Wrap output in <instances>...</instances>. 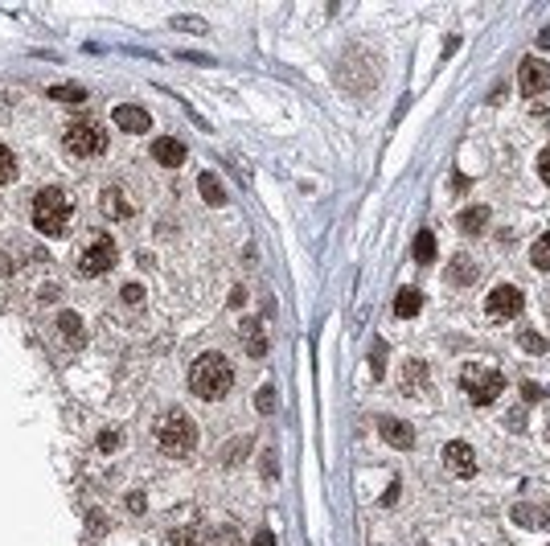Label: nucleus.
Returning <instances> with one entry per match:
<instances>
[{"mask_svg":"<svg viewBox=\"0 0 550 546\" xmlns=\"http://www.w3.org/2000/svg\"><path fill=\"white\" fill-rule=\"evenodd\" d=\"M521 395H526V403H538V398H542V386H534V382H526V386H521Z\"/></svg>","mask_w":550,"mask_h":546,"instance_id":"obj_36","label":"nucleus"},{"mask_svg":"<svg viewBox=\"0 0 550 546\" xmlns=\"http://www.w3.org/2000/svg\"><path fill=\"white\" fill-rule=\"evenodd\" d=\"M230 382H234V370L222 353H201L198 362H193V370H189V386H193V395L205 398V403L226 398Z\"/></svg>","mask_w":550,"mask_h":546,"instance_id":"obj_1","label":"nucleus"},{"mask_svg":"<svg viewBox=\"0 0 550 546\" xmlns=\"http://www.w3.org/2000/svg\"><path fill=\"white\" fill-rule=\"evenodd\" d=\"M378 431H382V440L390 448H399V452H407V448H415V431L407 428L402 419H382L378 423Z\"/></svg>","mask_w":550,"mask_h":546,"instance_id":"obj_12","label":"nucleus"},{"mask_svg":"<svg viewBox=\"0 0 550 546\" xmlns=\"http://www.w3.org/2000/svg\"><path fill=\"white\" fill-rule=\"evenodd\" d=\"M58 329H62V337H66L70 345H83L86 333H83V320H78L74 313H62V316H58Z\"/></svg>","mask_w":550,"mask_h":546,"instance_id":"obj_21","label":"nucleus"},{"mask_svg":"<svg viewBox=\"0 0 550 546\" xmlns=\"http://www.w3.org/2000/svg\"><path fill=\"white\" fill-rule=\"evenodd\" d=\"M111 263H116V243H111V234H91L83 255H78V271H83V275H103V271H111Z\"/></svg>","mask_w":550,"mask_h":546,"instance_id":"obj_6","label":"nucleus"},{"mask_svg":"<svg viewBox=\"0 0 550 546\" xmlns=\"http://www.w3.org/2000/svg\"><path fill=\"white\" fill-rule=\"evenodd\" d=\"M185 156H189V152H185L181 140H173V136H161V140H152V161H156V165L177 168Z\"/></svg>","mask_w":550,"mask_h":546,"instance_id":"obj_11","label":"nucleus"},{"mask_svg":"<svg viewBox=\"0 0 550 546\" xmlns=\"http://www.w3.org/2000/svg\"><path fill=\"white\" fill-rule=\"evenodd\" d=\"M13 177H17V156H13V148L0 144V185H9Z\"/></svg>","mask_w":550,"mask_h":546,"instance_id":"obj_24","label":"nucleus"},{"mask_svg":"<svg viewBox=\"0 0 550 546\" xmlns=\"http://www.w3.org/2000/svg\"><path fill=\"white\" fill-rule=\"evenodd\" d=\"M255 407H259V415H271V411H275V386H263V390H259V398H255Z\"/></svg>","mask_w":550,"mask_h":546,"instance_id":"obj_26","label":"nucleus"},{"mask_svg":"<svg viewBox=\"0 0 550 546\" xmlns=\"http://www.w3.org/2000/svg\"><path fill=\"white\" fill-rule=\"evenodd\" d=\"M521 349H530V353H550V345L538 333H521Z\"/></svg>","mask_w":550,"mask_h":546,"instance_id":"obj_28","label":"nucleus"},{"mask_svg":"<svg viewBox=\"0 0 550 546\" xmlns=\"http://www.w3.org/2000/svg\"><path fill=\"white\" fill-rule=\"evenodd\" d=\"M243 300H247V292H243V288H234V292H230V308H238Z\"/></svg>","mask_w":550,"mask_h":546,"instance_id":"obj_39","label":"nucleus"},{"mask_svg":"<svg viewBox=\"0 0 550 546\" xmlns=\"http://www.w3.org/2000/svg\"><path fill=\"white\" fill-rule=\"evenodd\" d=\"M103 530H107L103 526V513H91V534H103Z\"/></svg>","mask_w":550,"mask_h":546,"instance_id":"obj_38","label":"nucleus"},{"mask_svg":"<svg viewBox=\"0 0 550 546\" xmlns=\"http://www.w3.org/2000/svg\"><path fill=\"white\" fill-rule=\"evenodd\" d=\"M128 510H132V513H140V510H144V497H140V493H132V497H128Z\"/></svg>","mask_w":550,"mask_h":546,"instance_id":"obj_37","label":"nucleus"},{"mask_svg":"<svg viewBox=\"0 0 550 546\" xmlns=\"http://www.w3.org/2000/svg\"><path fill=\"white\" fill-rule=\"evenodd\" d=\"M111 119H116L119 132H148L152 128L148 111H144V107H132V103H119L116 111H111Z\"/></svg>","mask_w":550,"mask_h":546,"instance_id":"obj_10","label":"nucleus"},{"mask_svg":"<svg viewBox=\"0 0 550 546\" xmlns=\"http://www.w3.org/2000/svg\"><path fill=\"white\" fill-rule=\"evenodd\" d=\"M521 308H526V296H521V288H514V283H497L489 292V300H484L489 320H514Z\"/></svg>","mask_w":550,"mask_h":546,"instance_id":"obj_7","label":"nucleus"},{"mask_svg":"<svg viewBox=\"0 0 550 546\" xmlns=\"http://www.w3.org/2000/svg\"><path fill=\"white\" fill-rule=\"evenodd\" d=\"M250 546H275V534H271V530H259V534L250 538Z\"/></svg>","mask_w":550,"mask_h":546,"instance_id":"obj_35","label":"nucleus"},{"mask_svg":"<svg viewBox=\"0 0 550 546\" xmlns=\"http://www.w3.org/2000/svg\"><path fill=\"white\" fill-rule=\"evenodd\" d=\"M275 468H280V464H275V448H267V452H263V477L271 480V477H275Z\"/></svg>","mask_w":550,"mask_h":546,"instance_id":"obj_32","label":"nucleus"},{"mask_svg":"<svg viewBox=\"0 0 550 546\" xmlns=\"http://www.w3.org/2000/svg\"><path fill=\"white\" fill-rule=\"evenodd\" d=\"M66 152L70 156H99L103 148H107V132H103V123H95V119H74V123H66Z\"/></svg>","mask_w":550,"mask_h":546,"instance_id":"obj_5","label":"nucleus"},{"mask_svg":"<svg viewBox=\"0 0 550 546\" xmlns=\"http://www.w3.org/2000/svg\"><path fill=\"white\" fill-rule=\"evenodd\" d=\"M210 546H234V530H230V526H222V530H218V538H214Z\"/></svg>","mask_w":550,"mask_h":546,"instance_id":"obj_34","label":"nucleus"},{"mask_svg":"<svg viewBox=\"0 0 550 546\" xmlns=\"http://www.w3.org/2000/svg\"><path fill=\"white\" fill-rule=\"evenodd\" d=\"M477 275H481V271H477V263H472L468 255H456L448 263V280L460 283V288H464V283H477Z\"/></svg>","mask_w":550,"mask_h":546,"instance_id":"obj_13","label":"nucleus"},{"mask_svg":"<svg viewBox=\"0 0 550 546\" xmlns=\"http://www.w3.org/2000/svg\"><path fill=\"white\" fill-rule=\"evenodd\" d=\"M419 308H423V292L419 288H402L394 296V316H415Z\"/></svg>","mask_w":550,"mask_h":546,"instance_id":"obj_15","label":"nucleus"},{"mask_svg":"<svg viewBox=\"0 0 550 546\" xmlns=\"http://www.w3.org/2000/svg\"><path fill=\"white\" fill-rule=\"evenodd\" d=\"M538 50H550V25L542 29V34H538Z\"/></svg>","mask_w":550,"mask_h":546,"instance_id":"obj_40","label":"nucleus"},{"mask_svg":"<svg viewBox=\"0 0 550 546\" xmlns=\"http://www.w3.org/2000/svg\"><path fill=\"white\" fill-rule=\"evenodd\" d=\"M168 542H173V546H198V530H193V526L173 530V534H168Z\"/></svg>","mask_w":550,"mask_h":546,"instance_id":"obj_25","label":"nucleus"},{"mask_svg":"<svg viewBox=\"0 0 550 546\" xmlns=\"http://www.w3.org/2000/svg\"><path fill=\"white\" fill-rule=\"evenodd\" d=\"M247 353L250 358H263L267 353V333H263V325H259V320H247Z\"/></svg>","mask_w":550,"mask_h":546,"instance_id":"obj_18","label":"nucleus"},{"mask_svg":"<svg viewBox=\"0 0 550 546\" xmlns=\"http://www.w3.org/2000/svg\"><path fill=\"white\" fill-rule=\"evenodd\" d=\"M530 259H534V267H538V271H550V234H538V238H534Z\"/></svg>","mask_w":550,"mask_h":546,"instance_id":"obj_22","label":"nucleus"},{"mask_svg":"<svg viewBox=\"0 0 550 546\" xmlns=\"http://www.w3.org/2000/svg\"><path fill=\"white\" fill-rule=\"evenodd\" d=\"M538 177H542V181L550 185V144L542 152H538Z\"/></svg>","mask_w":550,"mask_h":546,"instance_id":"obj_30","label":"nucleus"},{"mask_svg":"<svg viewBox=\"0 0 550 546\" xmlns=\"http://www.w3.org/2000/svg\"><path fill=\"white\" fill-rule=\"evenodd\" d=\"M460 386H464V395L477 403V407H489L493 398L505 390V374L493 370V365H481V362H468L460 370Z\"/></svg>","mask_w":550,"mask_h":546,"instance_id":"obj_4","label":"nucleus"},{"mask_svg":"<svg viewBox=\"0 0 550 546\" xmlns=\"http://www.w3.org/2000/svg\"><path fill=\"white\" fill-rule=\"evenodd\" d=\"M411 255H415V263H432V259H435V234L432 231H419L415 243H411Z\"/></svg>","mask_w":550,"mask_h":546,"instance_id":"obj_17","label":"nucleus"},{"mask_svg":"<svg viewBox=\"0 0 550 546\" xmlns=\"http://www.w3.org/2000/svg\"><path fill=\"white\" fill-rule=\"evenodd\" d=\"M514 522L517 526H534V522H538V510H534V505H514Z\"/></svg>","mask_w":550,"mask_h":546,"instance_id":"obj_29","label":"nucleus"},{"mask_svg":"<svg viewBox=\"0 0 550 546\" xmlns=\"http://www.w3.org/2000/svg\"><path fill=\"white\" fill-rule=\"evenodd\" d=\"M140 300H144V288H140V283H128V288H123V304H140Z\"/></svg>","mask_w":550,"mask_h":546,"instance_id":"obj_31","label":"nucleus"},{"mask_svg":"<svg viewBox=\"0 0 550 546\" xmlns=\"http://www.w3.org/2000/svg\"><path fill=\"white\" fill-rule=\"evenodd\" d=\"M550 86V62H542V58H526L521 62V95H542Z\"/></svg>","mask_w":550,"mask_h":546,"instance_id":"obj_9","label":"nucleus"},{"mask_svg":"<svg viewBox=\"0 0 550 546\" xmlns=\"http://www.w3.org/2000/svg\"><path fill=\"white\" fill-rule=\"evenodd\" d=\"M423 386H427V365H423V362H411L407 370H402V390H407V395H419Z\"/></svg>","mask_w":550,"mask_h":546,"instance_id":"obj_16","label":"nucleus"},{"mask_svg":"<svg viewBox=\"0 0 550 546\" xmlns=\"http://www.w3.org/2000/svg\"><path fill=\"white\" fill-rule=\"evenodd\" d=\"M444 464H448V472H456V477H472V472H477V452H472V444H464V440H452V444L444 448Z\"/></svg>","mask_w":550,"mask_h":546,"instance_id":"obj_8","label":"nucleus"},{"mask_svg":"<svg viewBox=\"0 0 550 546\" xmlns=\"http://www.w3.org/2000/svg\"><path fill=\"white\" fill-rule=\"evenodd\" d=\"M99 448H103V452H116V448H119V431H103Z\"/></svg>","mask_w":550,"mask_h":546,"instance_id":"obj_33","label":"nucleus"},{"mask_svg":"<svg viewBox=\"0 0 550 546\" xmlns=\"http://www.w3.org/2000/svg\"><path fill=\"white\" fill-rule=\"evenodd\" d=\"M50 99H58V103H83V99H86V91H83V86L62 83V86H50Z\"/></svg>","mask_w":550,"mask_h":546,"instance_id":"obj_23","label":"nucleus"},{"mask_svg":"<svg viewBox=\"0 0 550 546\" xmlns=\"http://www.w3.org/2000/svg\"><path fill=\"white\" fill-rule=\"evenodd\" d=\"M489 226V206H468L460 210V231L464 234H481Z\"/></svg>","mask_w":550,"mask_h":546,"instance_id":"obj_14","label":"nucleus"},{"mask_svg":"<svg viewBox=\"0 0 550 546\" xmlns=\"http://www.w3.org/2000/svg\"><path fill=\"white\" fill-rule=\"evenodd\" d=\"M198 189H201V198L210 201V206H222V201H226V193H222V181H218L214 173H201V177H198Z\"/></svg>","mask_w":550,"mask_h":546,"instance_id":"obj_20","label":"nucleus"},{"mask_svg":"<svg viewBox=\"0 0 550 546\" xmlns=\"http://www.w3.org/2000/svg\"><path fill=\"white\" fill-rule=\"evenodd\" d=\"M156 444H161V452H168V456H185V452L198 448V423L185 411H165L161 423H156Z\"/></svg>","mask_w":550,"mask_h":546,"instance_id":"obj_3","label":"nucleus"},{"mask_svg":"<svg viewBox=\"0 0 550 546\" xmlns=\"http://www.w3.org/2000/svg\"><path fill=\"white\" fill-rule=\"evenodd\" d=\"M70 214H74V206H70V198L62 193V189H41V193L34 198V226L41 234H50V238L66 234Z\"/></svg>","mask_w":550,"mask_h":546,"instance_id":"obj_2","label":"nucleus"},{"mask_svg":"<svg viewBox=\"0 0 550 546\" xmlns=\"http://www.w3.org/2000/svg\"><path fill=\"white\" fill-rule=\"evenodd\" d=\"M103 214H111V218H128L132 214V206H128V201H123V193H119V189H103Z\"/></svg>","mask_w":550,"mask_h":546,"instance_id":"obj_19","label":"nucleus"},{"mask_svg":"<svg viewBox=\"0 0 550 546\" xmlns=\"http://www.w3.org/2000/svg\"><path fill=\"white\" fill-rule=\"evenodd\" d=\"M382 358H386V345L378 341V345H374V353H370V370H374V378H382V374H386V362H382Z\"/></svg>","mask_w":550,"mask_h":546,"instance_id":"obj_27","label":"nucleus"}]
</instances>
